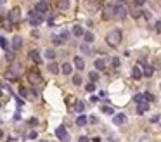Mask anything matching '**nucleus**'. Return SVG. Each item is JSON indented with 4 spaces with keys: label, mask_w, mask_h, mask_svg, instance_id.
<instances>
[{
    "label": "nucleus",
    "mask_w": 161,
    "mask_h": 142,
    "mask_svg": "<svg viewBox=\"0 0 161 142\" xmlns=\"http://www.w3.org/2000/svg\"><path fill=\"white\" fill-rule=\"evenodd\" d=\"M19 73H21V64L19 63H14L11 68H9V76H11V78L19 76Z\"/></svg>",
    "instance_id": "obj_6"
},
{
    "label": "nucleus",
    "mask_w": 161,
    "mask_h": 142,
    "mask_svg": "<svg viewBox=\"0 0 161 142\" xmlns=\"http://www.w3.org/2000/svg\"><path fill=\"white\" fill-rule=\"evenodd\" d=\"M114 14H116V7H111V5H107V7L102 11V19H104V21L114 19Z\"/></svg>",
    "instance_id": "obj_4"
},
{
    "label": "nucleus",
    "mask_w": 161,
    "mask_h": 142,
    "mask_svg": "<svg viewBox=\"0 0 161 142\" xmlns=\"http://www.w3.org/2000/svg\"><path fill=\"white\" fill-rule=\"evenodd\" d=\"M114 2H116V4H123V2H125V0H114Z\"/></svg>",
    "instance_id": "obj_48"
},
{
    "label": "nucleus",
    "mask_w": 161,
    "mask_h": 142,
    "mask_svg": "<svg viewBox=\"0 0 161 142\" xmlns=\"http://www.w3.org/2000/svg\"><path fill=\"white\" fill-rule=\"evenodd\" d=\"M75 66H76L78 69H85V61L82 59V57H75Z\"/></svg>",
    "instance_id": "obj_19"
},
{
    "label": "nucleus",
    "mask_w": 161,
    "mask_h": 142,
    "mask_svg": "<svg viewBox=\"0 0 161 142\" xmlns=\"http://www.w3.org/2000/svg\"><path fill=\"white\" fill-rule=\"evenodd\" d=\"M56 135H57V139H59L61 142H68V140H70V135H68V130H66L64 127H57Z\"/></svg>",
    "instance_id": "obj_5"
},
{
    "label": "nucleus",
    "mask_w": 161,
    "mask_h": 142,
    "mask_svg": "<svg viewBox=\"0 0 161 142\" xmlns=\"http://www.w3.org/2000/svg\"><path fill=\"white\" fill-rule=\"evenodd\" d=\"M111 63H113V66H114V68H119V64H121V63H119V59H118V57H113V61H111Z\"/></svg>",
    "instance_id": "obj_35"
},
{
    "label": "nucleus",
    "mask_w": 161,
    "mask_h": 142,
    "mask_svg": "<svg viewBox=\"0 0 161 142\" xmlns=\"http://www.w3.org/2000/svg\"><path fill=\"white\" fill-rule=\"evenodd\" d=\"M40 142H47V140H40Z\"/></svg>",
    "instance_id": "obj_49"
},
{
    "label": "nucleus",
    "mask_w": 161,
    "mask_h": 142,
    "mask_svg": "<svg viewBox=\"0 0 161 142\" xmlns=\"http://www.w3.org/2000/svg\"><path fill=\"white\" fill-rule=\"evenodd\" d=\"M29 57H31V61H35L36 64L42 63V56H40V52H38V50H31V52H29Z\"/></svg>",
    "instance_id": "obj_10"
},
{
    "label": "nucleus",
    "mask_w": 161,
    "mask_h": 142,
    "mask_svg": "<svg viewBox=\"0 0 161 142\" xmlns=\"http://www.w3.org/2000/svg\"><path fill=\"white\" fill-rule=\"evenodd\" d=\"M144 99H146V100H147V102H151V100H153V99H154V97H153V94H149V92H146V94H144Z\"/></svg>",
    "instance_id": "obj_36"
},
{
    "label": "nucleus",
    "mask_w": 161,
    "mask_h": 142,
    "mask_svg": "<svg viewBox=\"0 0 161 142\" xmlns=\"http://www.w3.org/2000/svg\"><path fill=\"white\" fill-rule=\"evenodd\" d=\"M90 100H92V102H97L99 99H97V97H95V95H90Z\"/></svg>",
    "instance_id": "obj_47"
},
{
    "label": "nucleus",
    "mask_w": 161,
    "mask_h": 142,
    "mask_svg": "<svg viewBox=\"0 0 161 142\" xmlns=\"http://www.w3.org/2000/svg\"><path fill=\"white\" fill-rule=\"evenodd\" d=\"M52 42H54V45H61V43H63L64 40L61 38V35H56L54 38H52Z\"/></svg>",
    "instance_id": "obj_28"
},
{
    "label": "nucleus",
    "mask_w": 161,
    "mask_h": 142,
    "mask_svg": "<svg viewBox=\"0 0 161 142\" xmlns=\"http://www.w3.org/2000/svg\"><path fill=\"white\" fill-rule=\"evenodd\" d=\"M82 50H83L85 54H88V47H87V45H82Z\"/></svg>",
    "instance_id": "obj_46"
},
{
    "label": "nucleus",
    "mask_w": 161,
    "mask_h": 142,
    "mask_svg": "<svg viewBox=\"0 0 161 142\" xmlns=\"http://www.w3.org/2000/svg\"><path fill=\"white\" fill-rule=\"evenodd\" d=\"M142 73H144V76H147V78H149V76H153V68H151V66H144V71H142Z\"/></svg>",
    "instance_id": "obj_25"
},
{
    "label": "nucleus",
    "mask_w": 161,
    "mask_h": 142,
    "mask_svg": "<svg viewBox=\"0 0 161 142\" xmlns=\"http://www.w3.org/2000/svg\"><path fill=\"white\" fill-rule=\"evenodd\" d=\"M83 109H85L83 102H82V100H76V104H75V111H76V113H83Z\"/></svg>",
    "instance_id": "obj_24"
},
{
    "label": "nucleus",
    "mask_w": 161,
    "mask_h": 142,
    "mask_svg": "<svg viewBox=\"0 0 161 142\" xmlns=\"http://www.w3.org/2000/svg\"><path fill=\"white\" fill-rule=\"evenodd\" d=\"M9 21L12 23V24H16V23L21 21V9L19 7H14L11 12H9Z\"/></svg>",
    "instance_id": "obj_3"
},
{
    "label": "nucleus",
    "mask_w": 161,
    "mask_h": 142,
    "mask_svg": "<svg viewBox=\"0 0 161 142\" xmlns=\"http://www.w3.org/2000/svg\"><path fill=\"white\" fill-rule=\"evenodd\" d=\"M85 88H87V92H94V90H95V83H94V82H92V83H87Z\"/></svg>",
    "instance_id": "obj_30"
},
{
    "label": "nucleus",
    "mask_w": 161,
    "mask_h": 142,
    "mask_svg": "<svg viewBox=\"0 0 161 142\" xmlns=\"http://www.w3.org/2000/svg\"><path fill=\"white\" fill-rule=\"evenodd\" d=\"M42 21H43V14H42V12H38V11L29 12V24H31V26H38Z\"/></svg>",
    "instance_id": "obj_2"
},
{
    "label": "nucleus",
    "mask_w": 161,
    "mask_h": 142,
    "mask_svg": "<svg viewBox=\"0 0 161 142\" xmlns=\"http://www.w3.org/2000/svg\"><path fill=\"white\" fill-rule=\"evenodd\" d=\"M57 5H59L61 11H68V9H70V0H59Z\"/></svg>",
    "instance_id": "obj_18"
},
{
    "label": "nucleus",
    "mask_w": 161,
    "mask_h": 142,
    "mask_svg": "<svg viewBox=\"0 0 161 142\" xmlns=\"http://www.w3.org/2000/svg\"><path fill=\"white\" fill-rule=\"evenodd\" d=\"M61 71H63L64 75H71V71H73V66H71L70 63H64L63 66H61Z\"/></svg>",
    "instance_id": "obj_16"
},
{
    "label": "nucleus",
    "mask_w": 161,
    "mask_h": 142,
    "mask_svg": "<svg viewBox=\"0 0 161 142\" xmlns=\"http://www.w3.org/2000/svg\"><path fill=\"white\" fill-rule=\"evenodd\" d=\"M88 121H90L92 125H94V123H97V116H90V118H88Z\"/></svg>",
    "instance_id": "obj_42"
},
{
    "label": "nucleus",
    "mask_w": 161,
    "mask_h": 142,
    "mask_svg": "<svg viewBox=\"0 0 161 142\" xmlns=\"http://www.w3.org/2000/svg\"><path fill=\"white\" fill-rule=\"evenodd\" d=\"M19 92H21V95H23V97H26V94H28V90H26V88H21Z\"/></svg>",
    "instance_id": "obj_44"
},
{
    "label": "nucleus",
    "mask_w": 161,
    "mask_h": 142,
    "mask_svg": "<svg viewBox=\"0 0 161 142\" xmlns=\"http://www.w3.org/2000/svg\"><path fill=\"white\" fill-rule=\"evenodd\" d=\"M87 121H88V118L83 116V114H80V116H78V120H76V123H78V127H83V125H87Z\"/></svg>",
    "instance_id": "obj_21"
},
{
    "label": "nucleus",
    "mask_w": 161,
    "mask_h": 142,
    "mask_svg": "<svg viewBox=\"0 0 161 142\" xmlns=\"http://www.w3.org/2000/svg\"><path fill=\"white\" fill-rule=\"evenodd\" d=\"M156 31H158V33H161V21L156 23Z\"/></svg>",
    "instance_id": "obj_43"
},
{
    "label": "nucleus",
    "mask_w": 161,
    "mask_h": 142,
    "mask_svg": "<svg viewBox=\"0 0 161 142\" xmlns=\"http://www.w3.org/2000/svg\"><path fill=\"white\" fill-rule=\"evenodd\" d=\"M78 142H90V140H88L87 135H80V137H78Z\"/></svg>",
    "instance_id": "obj_38"
},
{
    "label": "nucleus",
    "mask_w": 161,
    "mask_h": 142,
    "mask_svg": "<svg viewBox=\"0 0 161 142\" xmlns=\"http://www.w3.org/2000/svg\"><path fill=\"white\" fill-rule=\"evenodd\" d=\"M113 123H114V125H123V123H126V116L125 114H114V116H113Z\"/></svg>",
    "instance_id": "obj_8"
},
{
    "label": "nucleus",
    "mask_w": 161,
    "mask_h": 142,
    "mask_svg": "<svg viewBox=\"0 0 161 142\" xmlns=\"http://www.w3.org/2000/svg\"><path fill=\"white\" fill-rule=\"evenodd\" d=\"M101 111H102L104 114H114V109H113L111 106H102L101 107Z\"/></svg>",
    "instance_id": "obj_26"
},
{
    "label": "nucleus",
    "mask_w": 161,
    "mask_h": 142,
    "mask_svg": "<svg viewBox=\"0 0 161 142\" xmlns=\"http://www.w3.org/2000/svg\"><path fill=\"white\" fill-rule=\"evenodd\" d=\"M61 38H63L64 42H68V38H70V33H68V31H66V29H64L63 33H61Z\"/></svg>",
    "instance_id": "obj_34"
},
{
    "label": "nucleus",
    "mask_w": 161,
    "mask_h": 142,
    "mask_svg": "<svg viewBox=\"0 0 161 142\" xmlns=\"http://www.w3.org/2000/svg\"><path fill=\"white\" fill-rule=\"evenodd\" d=\"M106 42H107L109 47H118L119 42H121V31H119V29H113V31H109L107 36H106Z\"/></svg>",
    "instance_id": "obj_1"
},
{
    "label": "nucleus",
    "mask_w": 161,
    "mask_h": 142,
    "mask_svg": "<svg viewBox=\"0 0 161 142\" xmlns=\"http://www.w3.org/2000/svg\"><path fill=\"white\" fill-rule=\"evenodd\" d=\"M88 78H90L92 82H97V80H99V73H97V71H90V75H88Z\"/></svg>",
    "instance_id": "obj_27"
},
{
    "label": "nucleus",
    "mask_w": 161,
    "mask_h": 142,
    "mask_svg": "<svg viewBox=\"0 0 161 142\" xmlns=\"http://www.w3.org/2000/svg\"><path fill=\"white\" fill-rule=\"evenodd\" d=\"M0 45H2V49H4V50H9V49H7V40H5L4 36L0 38Z\"/></svg>",
    "instance_id": "obj_31"
},
{
    "label": "nucleus",
    "mask_w": 161,
    "mask_h": 142,
    "mask_svg": "<svg viewBox=\"0 0 161 142\" xmlns=\"http://www.w3.org/2000/svg\"><path fill=\"white\" fill-rule=\"evenodd\" d=\"M149 109V104H147V100H142V102H139V106H137V113L139 114H144Z\"/></svg>",
    "instance_id": "obj_11"
},
{
    "label": "nucleus",
    "mask_w": 161,
    "mask_h": 142,
    "mask_svg": "<svg viewBox=\"0 0 161 142\" xmlns=\"http://www.w3.org/2000/svg\"><path fill=\"white\" fill-rule=\"evenodd\" d=\"M71 33H73L75 36H83V35H85L83 28H82L80 24H75V26H73V29H71Z\"/></svg>",
    "instance_id": "obj_13"
},
{
    "label": "nucleus",
    "mask_w": 161,
    "mask_h": 142,
    "mask_svg": "<svg viewBox=\"0 0 161 142\" xmlns=\"http://www.w3.org/2000/svg\"><path fill=\"white\" fill-rule=\"evenodd\" d=\"M5 59H7V61H12V59H14V54H12L11 50H5Z\"/></svg>",
    "instance_id": "obj_32"
},
{
    "label": "nucleus",
    "mask_w": 161,
    "mask_h": 142,
    "mask_svg": "<svg viewBox=\"0 0 161 142\" xmlns=\"http://www.w3.org/2000/svg\"><path fill=\"white\" fill-rule=\"evenodd\" d=\"M142 16H144L146 19H151V17H153V14H151L149 11H144V12H142Z\"/></svg>",
    "instance_id": "obj_40"
},
{
    "label": "nucleus",
    "mask_w": 161,
    "mask_h": 142,
    "mask_svg": "<svg viewBox=\"0 0 161 142\" xmlns=\"http://www.w3.org/2000/svg\"><path fill=\"white\" fill-rule=\"evenodd\" d=\"M83 38H85V42H87V43H92L94 40H95V36H94V33H92V31H85Z\"/></svg>",
    "instance_id": "obj_20"
},
{
    "label": "nucleus",
    "mask_w": 161,
    "mask_h": 142,
    "mask_svg": "<svg viewBox=\"0 0 161 142\" xmlns=\"http://www.w3.org/2000/svg\"><path fill=\"white\" fill-rule=\"evenodd\" d=\"M36 123H38V121H36L35 118H31V120H29V125H31V127H33V125H36Z\"/></svg>",
    "instance_id": "obj_45"
},
{
    "label": "nucleus",
    "mask_w": 161,
    "mask_h": 142,
    "mask_svg": "<svg viewBox=\"0 0 161 142\" xmlns=\"http://www.w3.org/2000/svg\"><path fill=\"white\" fill-rule=\"evenodd\" d=\"M142 12H144V11H139V9H135V11L132 12V16H133V17H139V16H142Z\"/></svg>",
    "instance_id": "obj_37"
},
{
    "label": "nucleus",
    "mask_w": 161,
    "mask_h": 142,
    "mask_svg": "<svg viewBox=\"0 0 161 142\" xmlns=\"http://www.w3.org/2000/svg\"><path fill=\"white\" fill-rule=\"evenodd\" d=\"M45 57H47L49 61H54V57H56V50L47 49V50H45Z\"/></svg>",
    "instance_id": "obj_23"
},
{
    "label": "nucleus",
    "mask_w": 161,
    "mask_h": 142,
    "mask_svg": "<svg viewBox=\"0 0 161 142\" xmlns=\"http://www.w3.org/2000/svg\"><path fill=\"white\" fill-rule=\"evenodd\" d=\"M49 71L52 75H57V73H59V66H57L56 63H49Z\"/></svg>",
    "instance_id": "obj_22"
},
{
    "label": "nucleus",
    "mask_w": 161,
    "mask_h": 142,
    "mask_svg": "<svg viewBox=\"0 0 161 142\" xmlns=\"http://www.w3.org/2000/svg\"><path fill=\"white\" fill-rule=\"evenodd\" d=\"M142 75H144V73L140 71L139 66H133V69H132V76H133V78H135V80H140V78H142Z\"/></svg>",
    "instance_id": "obj_15"
},
{
    "label": "nucleus",
    "mask_w": 161,
    "mask_h": 142,
    "mask_svg": "<svg viewBox=\"0 0 161 142\" xmlns=\"http://www.w3.org/2000/svg\"><path fill=\"white\" fill-rule=\"evenodd\" d=\"M36 137H38V135H36V132H31V134L28 135V139H31V140H35Z\"/></svg>",
    "instance_id": "obj_41"
},
{
    "label": "nucleus",
    "mask_w": 161,
    "mask_h": 142,
    "mask_svg": "<svg viewBox=\"0 0 161 142\" xmlns=\"http://www.w3.org/2000/svg\"><path fill=\"white\" fill-rule=\"evenodd\" d=\"M35 11H38V12H47V11H49V4H47V2H38V4H36V7H35Z\"/></svg>",
    "instance_id": "obj_12"
},
{
    "label": "nucleus",
    "mask_w": 161,
    "mask_h": 142,
    "mask_svg": "<svg viewBox=\"0 0 161 142\" xmlns=\"http://www.w3.org/2000/svg\"><path fill=\"white\" fill-rule=\"evenodd\" d=\"M28 80L31 82V83H38V82H42V78H40V75H35L33 71L28 75Z\"/></svg>",
    "instance_id": "obj_17"
},
{
    "label": "nucleus",
    "mask_w": 161,
    "mask_h": 142,
    "mask_svg": "<svg viewBox=\"0 0 161 142\" xmlns=\"http://www.w3.org/2000/svg\"><path fill=\"white\" fill-rule=\"evenodd\" d=\"M82 82H83V80H82V76H78V75H76V76H73V83H75V85L80 87V85H82Z\"/></svg>",
    "instance_id": "obj_29"
},
{
    "label": "nucleus",
    "mask_w": 161,
    "mask_h": 142,
    "mask_svg": "<svg viewBox=\"0 0 161 142\" xmlns=\"http://www.w3.org/2000/svg\"><path fill=\"white\" fill-rule=\"evenodd\" d=\"M126 17V9L119 4L118 7H116V14H114V19H125Z\"/></svg>",
    "instance_id": "obj_7"
},
{
    "label": "nucleus",
    "mask_w": 161,
    "mask_h": 142,
    "mask_svg": "<svg viewBox=\"0 0 161 142\" xmlns=\"http://www.w3.org/2000/svg\"><path fill=\"white\" fill-rule=\"evenodd\" d=\"M133 99H135V102H142V100H146V99H144V94H137Z\"/></svg>",
    "instance_id": "obj_33"
},
{
    "label": "nucleus",
    "mask_w": 161,
    "mask_h": 142,
    "mask_svg": "<svg viewBox=\"0 0 161 142\" xmlns=\"http://www.w3.org/2000/svg\"><path fill=\"white\" fill-rule=\"evenodd\" d=\"M94 66H95V69H97V71H104L106 69V61H104V59H95Z\"/></svg>",
    "instance_id": "obj_14"
},
{
    "label": "nucleus",
    "mask_w": 161,
    "mask_h": 142,
    "mask_svg": "<svg viewBox=\"0 0 161 142\" xmlns=\"http://www.w3.org/2000/svg\"><path fill=\"white\" fill-rule=\"evenodd\" d=\"M21 47H23V38L21 36H14V38H12V49L19 50Z\"/></svg>",
    "instance_id": "obj_9"
},
{
    "label": "nucleus",
    "mask_w": 161,
    "mask_h": 142,
    "mask_svg": "<svg viewBox=\"0 0 161 142\" xmlns=\"http://www.w3.org/2000/svg\"><path fill=\"white\" fill-rule=\"evenodd\" d=\"M144 4H146V0H133V5H144Z\"/></svg>",
    "instance_id": "obj_39"
}]
</instances>
